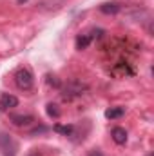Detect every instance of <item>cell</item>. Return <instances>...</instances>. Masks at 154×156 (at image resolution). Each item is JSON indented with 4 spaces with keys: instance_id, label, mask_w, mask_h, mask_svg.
<instances>
[{
    "instance_id": "52a82bcc",
    "label": "cell",
    "mask_w": 154,
    "mask_h": 156,
    "mask_svg": "<svg viewBox=\"0 0 154 156\" xmlns=\"http://www.w3.org/2000/svg\"><path fill=\"white\" fill-rule=\"evenodd\" d=\"M120 9H121V5L116 4V2H109V4H102L100 5V11L105 13V15H116Z\"/></svg>"
},
{
    "instance_id": "6da1fadb",
    "label": "cell",
    "mask_w": 154,
    "mask_h": 156,
    "mask_svg": "<svg viewBox=\"0 0 154 156\" xmlns=\"http://www.w3.org/2000/svg\"><path fill=\"white\" fill-rule=\"evenodd\" d=\"M15 83H16L18 89H22V91H29V89H33L35 76H33V73H31L27 67H20V69L15 73Z\"/></svg>"
},
{
    "instance_id": "4fadbf2b",
    "label": "cell",
    "mask_w": 154,
    "mask_h": 156,
    "mask_svg": "<svg viewBox=\"0 0 154 156\" xmlns=\"http://www.w3.org/2000/svg\"><path fill=\"white\" fill-rule=\"evenodd\" d=\"M27 156H42V154H40L38 151H33V153H31V154H27Z\"/></svg>"
},
{
    "instance_id": "30bf717a",
    "label": "cell",
    "mask_w": 154,
    "mask_h": 156,
    "mask_svg": "<svg viewBox=\"0 0 154 156\" xmlns=\"http://www.w3.org/2000/svg\"><path fill=\"white\" fill-rule=\"evenodd\" d=\"M123 113H125V109H123V107H111V109H107V111H105V118L114 120V118L123 116Z\"/></svg>"
},
{
    "instance_id": "8992f818",
    "label": "cell",
    "mask_w": 154,
    "mask_h": 156,
    "mask_svg": "<svg viewBox=\"0 0 154 156\" xmlns=\"http://www.w3.org/2000/svg\"><path fill=\"white\" fill-rule=\"evenodd\" d=\"M111 136H113V140H114L118 145H123V144L127 142V131L121 129V127H114V129L111 131Z\"/></svg>"
},
{
    "instance_id": "9c48e42d",
    "label": "cell",
    "mask_w": 154,
    "mask_h": 156,
    "mask_svg": "<svg viewBox=\"0 0 154 156\" xmlns=\"http://www.w3.org/2000/svg\"><path fill=\"white\" fill-rule=\"evenodd\" d=\"M54 131H56V133H62L64 136H75V125H62V123H56V125H54Z\"/></svg>"
},
{
    "instance_id": "277c9868",
    "label": "cell",
    "mask_w": 154,
    "mask_h": 156,
    "mask_svg": "<svg viewBox=\"0 0 154 156\" xmlns=\"http://www.w3.org/2000/svg\"><path fill=\"white\" fill-rule=\"evenodd\" d=\"M16 105H18V98H16V96H13V94H9V93L0 94V111H2V113L13 109V107H16Z\"/></svg>"
},
{
    "instance_id": "8fae6325",
    "label": "cell",
    "mask_w": 154,
    "mask_h": 156,
    "mask_svg": "<svg viewBox=\"0 0 154 156\" xmlns=\"http://www.w3.org/2000/svg\"><path fill=\"white\" fill-rule=\"evenodd\" d=\"M47 115L53 118H58L60 116V111H58V105H54V104H49L47 105Z\"/></svg>"
},
{
    "instance_id": "5bb4252c",
    "label": "cell",
    "mask_w": 154,
    "mask_h": 156,
    "mask_svg": "<svg viewBox=\"0 0 154 156\" xmlns=\"http://www.w3.org/2000/svg\"><path fill=\"white\" fill-rule=\"evenodd\" d=\"M18 2H26V0H18Z\"/></svg>"
},
{
    "instance_id": "3957f363",
    "label": "cell",
    "mask_w": 154,
    "mask_h": 156,
    "mask_svg": "<svg viewBox=\"0 0 154 156\" xmlns=\"http://www.w3.org/2000/svg\"><path fill=\"white\" fill-rule=\"evenodd\" d=\"M85 89V85L83 83H80L76 80H71L65 87H64V96L65 98H75L78 94H82V91Z\"/></svg>"
},
{
    "instance_id": "7c38bea8",
    "label": "cell",
    "mask_w": 154,
    "mask_h": 156,
    "mask_svg": "<svg viewBox=\"0 0 154 156\" xmlns=\"http://www.w3.org/2000/svg\"><path fill=\"white\" fill-rule=\"evenodd\" d=\"M89 156H103V154H102L100 151H96V149H94V151H91V153H89Z\"/></svg>"
},
{
    "instance_id": "5b68a950",
    "label": "cell",
    "mask_w": 154,
    "mask_h": 156,
    "mask_svg": "<svg viewBox=\"0 0 154 156\" xmlns=\"http://www.w3.org/2000/svg\"><path fill=\"white\" fill-rule=\"evenodd\" d=\"M9 120H11L15 125H18V127L29 125V123L35 122V118L31 116V115H9Z\"/></svg>"
},
{
    "instance_id": "9a60e30c",
    "label": "cell",
    "mask_w": 154,
    "mask_h": 156,
    "mask_svg": "<svg viewBox=\"0 0 154 156\" xmlns=\"http://www.w3.org/2000/svg\"><path fill=\"white\" fill-rule=\"evenodd\" d=\"M151 156H152V154H151Z\"/></svg>"
},
{
    "instance_id": "ba28073f",
    "label": "cell",
    "mask_w": 154,
    "mask_h": 156,
    "mask_svg": "<svg viewBox=\"0 0 154 156\" xmlns=\"http://www.w3.org/2000/svg\"><path fill=\"white\" fill-rule=\"evenodd\" d=\"M93 35H89V33H83V35H78L76 38V49H85L91 42H93Z\"/></svg>"
},
{
    "instance_id": "7a4b0ae2",
    "label": "cell",
    "mask_w": 154,
    "mask_h": 156,
    "mask_svg": "<svg viewBox=\"0 0 154 156\" xmlns=\"http://www.w3.org/2000/svg\"><path fill=\"white\" fill-rule=\"evenodd\" d=\"M0 153L2 156H16L18 154V144L11 134L0 133Z\"/></svg>"
}]
</instances>
